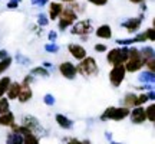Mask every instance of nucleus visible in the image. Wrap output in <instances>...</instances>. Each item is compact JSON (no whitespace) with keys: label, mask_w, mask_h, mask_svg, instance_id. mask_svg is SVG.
<instances>
[{"label":"nucleus","mask_w":155,"mask_h":144,"mask_svg":"<svg viewBox=\"0 0 155 144\" xmlns=\"http://www.w3.org/2000/svg\"><path fill=\"white\" fill-rule=\"evenodd\" d=\"M76 72L83 78H94L99 74V65L94 56H86L78 62Z\"/></svg>","instance_id":"obj_2"},{"label":"nucleus","mask_w":155,"mask_h":144,"mask_svg":"<svg viewBox=\"0 0 155 144\" xmlns=\"http://www.w3.org/2000/svg\"><path fill=\"white\" fill-rule=\"evenodd\" d=\"M56 2H61V3H66V5H69V3H73V2H76V0H56Z\"/></svg>","instance_id":"obj_43"},{"label":"nucleus","mask_w":155,"mask_h":144,"mask_svg":"<svg viewBox=\"0 0 155 144\" xmlns=\"http://www.w3.org/2000/svg\"><path fill=\"white\" fill-rule=\"evenodd\" d=\"M65 5L61 2H50L49 3V9H48V17L49 20H58L61 16L62 10H63Z\"/></svg>","instance_id":"obj_12"},{"label":"nucleus","mask_w":155,"mask_h":144,"mask_svg":"<svg viewBox=\"0 0 155 144\" xmlns=\"http://www.w3.org/2000/svg\"><path fill=\"white\" fill-rule=\"evenodd\" d=\"M55 120H56V124L61 128H63V130H71L73 127V121L71 118H68L66 115H63V114H56Z\"/></svg>","instance_id":"obj_17"},{"label":"nucleus","mask_w":155,"mask_h":144,"mask_svg":"<svg viewBox=\"0 0 155 144\" xmlns=\"http://www.w3.org/2000/svg\"><path fill=\"white\" fill-rule=\"evenodd\" d=\"M59 17H62V19H66V20H71V22L75 23V22H78V17H79V16H78L76 13H75V12H73L69 6H65Z\"/></svg>","instance_id":"obj_21"},{"label":"nucleus","mask_w":155,"mask_h":144,"mask_svg":"<svg viewBox=\"0 0 155 144\" xmlns=\"http://www.w3.org/2000/svg\"><path fill=\"white\" fill-rule=\"evenodd\" d=\"M23 144H40V140H39V137L36 134L30 133L23 135Z\"/></svg>","instance_id":"obj_27"},{"label":"nucleus","mask_w":155,"mask_h":144,"mask_svg":"<svg viewBox=\"0 0 155 144\" xmlns=\"http://www.w3.org/2000/svg\"><path fill=\"white\" fill-rule=\"evenodd\" d=\"M129 108L127 107H114L112 108V114H111V121H122L129 117Z\"/></svg>","instance_id":"obj_13"},{"label":"nucleus","mask_w":155,"mask_h":144,"mask_svg":"<svg viewBox=\"0 0 155 144\" xmlns=\"http://www.w3.org/2000/svg\"><path fill=\"white\" fill-rule=\"evenodd\" d=\"M22 125H25L26 128H29V130H30L33 134H36V135H38L39 133H43V128H42V125H40L39 120L33 115H25L23 117Z\"/></svg>","instance_id":"obj_8"},{"label":"nucleus","mask_w":155,"mask_h":144,"mask_svg":"<svg viewBox=\"0 0 155 144\" xmlns=\"http://www.w3.org/2000/svg\"><path fill=\"white\" fill-rule=\"evenodd\" d=\"M131 3H134V5H141V3H144V2H147V0H129Z\"/></svg>","instance_id":"obj_42"},{"label":"nucleus","mask_w":155,"mask_h":144,"mask_svg":"<svg viewBox=\"0 0 155 144\" xmlns=\"http://www.w3.org/2000/svg\"><path fill=\"white\" fill-rule=\"evenodd\" d=\"M9 111H10V101L6 97H2L0 98V114H6Z\"/></svg>","instance_id":"obj_29"},{"label":"nucleus","mask_w":155,"mask_h":144,"mask_svg":"<svg viewBox=\"0 0 155 144\" xmlns=\"http://www.w3.org/2000/svg\"><path fill=\"white\" fill-rule=\"evenodd\" d=\"M144 19H145V15H144V13H139V16L129 17V19H127L125 22H122L121 26L125 29L129 35H135V33H138V30L141 29Z\"/></svg>","instance_id":"obj_6"},{"label":"nucleus","mask_w":155,"mask_h":144,"mask_svg":"<svg viewBox=\"0 0 155 144\" xmlns=\"http://www.w3.org/2000/svg\"><path fill=\"white\" fill-rule=\"evenodd\" d=\"M10 82H12L10 77H2L0 78V98L6 95V91H7V88H9Z\"/></svg>","instance_id":"obj_25"},{"label":"nucleus","mask_w":155,"mask_h":144,"mask_svg":"<svg viewBox=\"0 0 155 144\" xmlns=\"http://www.w3.org/2000/svg\"><path fill=\"white\" fill-rule=\"evenodd\" d=\"M129 118H131V122L132 124H144L147 121L145 118V108L144 107H134L132 110L129 111Z\"/></svg>","instance_id":"obj_10"},{"label":"nucleus","mask_w":155,"mask_h":144,"mask_svg":"<svg viewBox=\"0 0 155 144\" xmlns=\"http://www.w3.org/2000/svg\"><path fill=\"white\" fill-rule=\"evenodd\" d=\"M145 35H147V39H148V42H154L155 40V28H148L145 30Z\"/></svg>","instance_id":"obj_33"},{"label":"nucleus","mask_w":155,"mask_h":144,"mask_svg":"<svg viewBox=\"0 0 155 144\" xmlns=\"http://www.w3.org/2000/svg\"><path fill=\"white\" fill-rule=\"evenodd\" d=\"M73 22H71V20H66V19H62V17H59L58 19V29L59 30H62V32H65L66 29H71L72 28Z\"/></svg>","instance_id":"obj_28"},{"label":"nucleus","mask_w":155,"mask_h":144,"mask_svg":"<svg viewBox=\"0 0 155 144\" xmlns=\"http://www.w3.org/2000/svg\"><path fill=\"white\" fill-rule=\"evenodd\" d=\"M32 77H38V78H49L50 77V72H49V69H46V68H43L42 65L40 67H35V68H32L30 69V72H29Z\"/></svg>","instance_id":"obj_20"},{"label":"nucleus","mask_w":155,"mask_h":144,"mask_svg":"<svg viewBox=\"0 0 155 144\" xmlns=\"http://www.w3.org/2000/svg\"><path fill=\"white\" fill-rule=\"evenodd\" d=\"M137 101H138V94L135 92H127L124 95V100H122V107H127V108H134V107H138L137 105Z\"/></svg>","instance_id":"obj_16"},{"label":"nucleus","mask_w":155,"mask_h":144,"mask_svg":"<svg viewBox=\"0 0 155 144\" xmlns=\"http://www.w3.org/2000/svg\"><path fill=\"white\" fill-rule=\"evenodd\" d=\"M127 69L124 67V63L122 65H116V67H112V69L109 71L108 74V78H109V82H111L112 87H115V88H119L122 85V82L125 81V78H127Z\"/></svg>","instance_id":"obj_4"},{"label":"nucleus","mask_w":155,"mask_h":144,"mask_svg":"<svg viewBox=\"0 0 155 144\" xmlns=\"http://www.w3.org/2000/svg\"><path fill=\"white\" fill-rule=\"evenodd\" d=\"M95 35H96V38L102 39V40H109L112 38V28L109 25H101L98 28L94 30Z\"/></svg>","instance_id":"obj_14"},{"label":"nucleus","mask_w":155,"mask_h":144,"mask_svg":"<svg viewBox=\"0 0 155 144\" xmlns=\"http://www.w3.org/2000/svg\"><path fill=\"white\" fill-rule=\"evenodd\" d=\"M94 30L95 29L92 25V20L85 19V20H78L73 23L72 28H71V33L75 36H89Z\"/></svg>","instance_id":"obj_5"},{"label":"nucleus","mask_w":155,"mask_h":144,"mask_svg":"<svg viewBox=\"0 0 155 144\" xmlns=\"http://www.w3.org/2000/svg\"><path fill=\"white\" fill-rule=\"evenodd\" d=\"M86 2H88V3H91V5H94V6L102 7V6L108 5V2H109V0H86Z\"/></svg>","instance_id":"obj_34"},{"label":"nucleus","mask_w":155,"mask_h":144,"mask_svg":"<svg viewBox=\"0 0 155 144\" xmlns=\"http://www.w3.org/2000/svg\"><path fill=\"white\" fill-rule=\"evenodd\" d=\"M32 2V5H35V6H39V7H43L49 0H30Z\"/></svg>","instance_id":"obj_39"},{"label":"nucleus","mask_w":155,"mask_h":144,"mask_svg":"<svg viewBox=\"0 0 155 144\" xmlns=\"http://www.w3.org/2000/svg\"><path fill=\"white\" fill-rule=\"evenodd\" d=\"M43 68H46V69H49V68H52V63L50 62H43V65H42Z\"/></svg>","instance_id":"obj_44"},{"label":"nucleus","mask_w":155,"mask_h":144,"mask_svg":"<svg viewBox=\"0 0 155 144\" xmlns=\"http://www.w3.org/2000/svg\"><path fill=\"white\" fill-rule=\"evenodd\" d=\"M111 144H122V143H115V141H112Z\"/></svg>","instance_id":"obj_45"},{"label":"nucleus","mask_w":155,"mask_h":144,"mask_svg":"<svg viewBox=\"0 0 155 144\" xmlns=\"http://www.w3.org/2000/svg\"><path fill=\"white\" fill-rule=\"evenodd\" d=\"M68 52H69V55L72 56L73 59H76L78 62L82 61L83 58L88 56V50L85 49V46H82L81 43H69L68 45Z\"/></svg>","instance_id":"obj_9"},{"label":"nucleus","mask_w":155,"mask_h":144,"mask_svg":"<svg viewBox=\"0 0 155 144\" xmlns=\"http://www.w3.org/2000/svg\"><path fill=\"white\" fill-rule=\"evenodd\" d=\"M138 81L141 84H145V85H154V82H155V72H151V71H147V69H145L144 72H141V74H139Z\"/></svg>","instance_id":"obj_19"},{"label":"nucleus","mask_w":155,"mask_h":144,"mask_svg":"<svg viewBox=\"0 0 155 144\" xmlns=\"http://www.w3.org/2000/svg\"><path fill=\"white\" fill-rule=\"evenodd\" d=\"M15 122H16V117H15V114H13L12 111L6 112V114H0V127L10 128Z\"/></svg>","instance_id":"obj_18"},{"label":"nucleus","mask_w":155,"mask_h":144,"mask_svg":"<svg viewBox=\"0 0 155 144\" xmlns=\"http://www.w3.org/2000/svg\"><path fill=\"white\" fill-rule=\"evenodd\" d=\"M144 59L141 56V52H139L138 48L135 46H128V58L124 67L127 69V72L129 74H135V72H139L142 68H144Z\"/></svg>","instance_id":"obj_1"},{"label":"nucleus","mask_w":155,"mask_h":144,"mask_svg":"<svg viewBox=\"0 0 155 144\" xmlns=\"http://www.w3.org/2000/svg\"><path fill=\"white\" fill-rule=\"evenodd\" d=\"M127 58H128V46H121V48H114L111 50H106V62L111 67L125 63Z\"/></svg>","instance_id":"obj_3"},{"label":"nucleus","mask_w":155,"mask_h":144,"mask_svg":"<svg viewBox=\"0 0 155 144\" xmlns=\"http://www.w3.org/2000/svg\"><path fill=\"white\" fill-rule=\"evenodd\" d=\"M43 102L46 104V105H49V107H52V105H55V102H56V100H55V97L52 94H46L43 97Z\"/></svg>","instance_id":"obj_32"},{"label":"nucleus","mask_w":155,"mask_h":144,"mask_svg":"<svg viewBox=\"0 0 155 144\" xmlns=\"http://www.w3.org/2000/svg\"><path fill=\"white\" fill-rule=\"evenodd\" d=\"M9 56V52L6 49H0V59H5V58H7Z\"/></svg>","instance_id":"obj_41"},{"label":"nucleus","mask_w":155,"mask_h":144,"mask_svg":"<svg viewBox=\"0 0 155 144\" xmlns=\"http://www.w3.org/2000/svg\"><path fill=\"white\" fill-rule=\"evenodd\" d=\"M33 98V89H32V85H25V84L20 82V91H19V95H17V101L20 104H26Z\"/></svg>","instance_id":"obj_11"},{"label":"nucleus","mask_w":155,"mask_h":144,"mask_svg":"<svg viewBox=\"0 0 155 144\" xmlns=\"http://www.w3.org/2000/svg\"><path fill=\"white\" fill-rule=\"evenodd\" d=\"M6 144H23V135L10 131L6 135Z\"/></svg>","instance_id":"obj_23"},{"label":"nucleus","mask_w":155,"mask_h":144,"mask_svg":"<svg viewBox=\"0 0 155 144\" xmlns=\"http://www.w3.org/2000/svg\"><path fill=\"white\" fill-rule=\"evenodd\" d=\"M49 17L46 16V15H45V13H40V15H39L38 16V26L39 28H45V26H48V25H49Z\"/></svg>","instance_id":"obj_30"},{"label":"nucleus","mask_w":155,"mask_h":144,"mask_svg":"<svg viewBox=\"0 0 155 144\" xmlns=\"http://www.w3.org/2000/svg\"><path fill=\"white\" fill-rule=\"evenodd\" d=\"M48 39H49L50 43H56V39H58V32H55V30H50L49 35H48Z\"/></svg>","instance_id":"obj_37"},{"label":"nucleus","mask_w":155,"mask_h":144,"mask_svg":"<svg viewBox=\"0 0 155 144\" xmlns=\"http://www.w3.org/2000/svg\"><path fill=\"white\" fill-rule=\"evenodd\" d=\"M33 81H35V78L29 74V75H26V77L23 78V81H22V84H25V85H32L33 84Z\"/></svg>","instance_id":"obj_38"},{"label":"nucleus","mask_w":155,"mask_h":144,"mask_svg":"<svg viewBox=\"0 0 155 144\" xmlns=\"http://www.w3.org/2000/svg\"><path fill=\"white\" fill-rule=\"evenodd\" d=\"M19 91H20V82H17V81H12L10 85H9V88L6 91V98L9 101H13V100H17V95H19Z\"/></svg>","instance_id":"obj_15"},{"label":"nucleus","mask_w":155,"mask_h":144,"mask_svg":"<svg viewBox=\"0 0 155 144\" xmlns=\"http://www.w3.org/2000/svg\"><path fill=\"white\" fill-rule=\"evenodd\" d=\"M145 108V118H147V121H150L151 124H154L155 122V105L154 102H150Z\"/></svg>","instance_id":"obj_24"},{"label":"nucleus","mask_w":155,"mask_h":144,"mask_svg":"<svg viewBox=\"0 0 155 144\" xmlns=\"http://www.w3.org/2000/svg\"><path fill=\"white\" fill-rule=\"evenodd\" d=\"M139 52H141V56H142L144 62H147L148 59L155 58L154 46H151V45H147V46H144V48H141V49H139ZM144 65H145V63H144Z\"/></svg>","instance_id":"obj_22"},{"label":"nucleus","mask_w":155,"mask_h":144,"mask_svg":"<svg viewBox=\"0 0 155 144\" xmlns=\"http://www.w3.org/2000/svg\"><path fill=\"white\" fill-rule=\"evenodd\" d=\"M12 63H13V58L10 55L7 56V58H5V59H0V75H3L12 67Z\"/></svg>","instance_id":"obj_26"},{"label":"nucleus","mask_w":155,"mask_h":144,"mask_svg":"<svg viewBox=\"0 0 155 144\" xmlns=\"http://www.w3.org/2000/svg\"><path fill=\"white\" fill-rule=\"evenodd\" d=\"M59 74H61L63 78L66 79H75L78 77V72H76V65L71 61H63L59 63Z\"/></svg>","instance_id":"obj_7"},{"label":"nucleus","mask_w":155,"mask_h":144,"mask_svg":"<svg viewBox=\"0 0 155 144\" xmlns=\"http://www.w3.org/2000/svg\"><path fill=\"white\" fill-rule=\"evenodd\" d=\"M139 7H141V13H144V15H145V12H148V6H147V2L141 3V5H139Z\"/></svg>","instance_id":"obj_40"},{"label":"nucleus","mask_w":155,"mask_h":144,"mask_svg":"<svg viewBox=\"0 0 155 144\" xmlns=\"http://www.w3.org/2000/svg\"><path fill=\"white\" fill-rule=\"evenodd\" d=\"M45 50L48 52V53H58L59 52V45L56 43H46L45 45Z\"/></svg>","instance_id":"obj_31"},{"label":"nucleus","mask_w":155,"mask_h":144,"mask_svg":"<svg viewBox=\"0 0 155 144\" xmlns=\"http://www.w3.org/2000/svg\"><path fill=\"white\" fill-rule=\"evenodd\" d=\"M94 49H95V52H98V53H104V52L108 50V48H106L105 43H96L94 46Z\"/></svg>","instance_id":"obj_35"},{"label":"nucleus","mask_w":155,"mask_h":144,"mask_svg":"<svg viewBox=\"0 0 155 144\" xmlns=\"http://www.w3.org/2000/svg\"><path fill=\"white\" fill-rule=\"evenodd\" d=\"M20 3H22V0H9L7 2V9H17Z\"/></svg>","instance_id":"obj_36"}]
</instances>
